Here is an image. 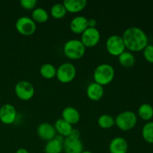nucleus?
Masks as SVG:
<instances>
[{
	"label": "nucleus",
	"mask_w": 153,
	"mask_h": 153,
	"mask_svg": "<svg viewBox=\"0 0 153 153\" xmlns=\"http://www.w3.org/2000/svg\"><path fill=\"white\" fill-rule=\"evenodd\" d=\"M115 71L109 64H101L96 67L94 73V79L96 83L104 86L110 84L114 80Z\"/></svg>",
	"instance_id": "nucleus-2"
},
{
	"label": "nucleus",
	"mask_w": 153,
	"mask_h": 153,
	"mask_svg": "<svg viewBox=\"0 0 153 153\" xmlns=\"http://www.w3.org/2000/svg\"><path fill=\"white\" fill-rule=\"evenodd\" d=\"M62 119L71 125H74L80 120V113L74 107L68 106L62 111Z\"/></svg>",
	"instance_id": "nucleus-17"
},
{
	"label": "nucleus",
	"mask_w": 153,
	"mask_h": 153,
	"mask_svg": "<svg viewBox=\"0 0 153 153\" xmlns=\"http://www.w3.org/2000/svg\"><path fill=\"white\" fill-rule=\"evenodd\" d=\"M16 153H29V152L25 148H19L16 151Z\"/></svg>",
	"instance_id": "nucleus-31"
},
{
	"label": "nucleus",
	"mask_w": 153,
	"mask_h": 153,
	"mask_svg": "<svg viewBox=\"0 0 153 153\" xmlns=\"http://www.w3.org/2000/svg\"><path fill=\"white\" fill-rule=\"evenodd\" d=\"M118 58H119V62L121 66L126 68L133 67L135 63V58L134 55L128 51H125L123 52L118 56Z\"/></svg>",
	"instance_id": "nucleus-20"
},
{
	"label": "nucleus",
	"mask_w": 153,
	"mask_h": 153,
	"mask_svg": "<svg viewBox=\"0 0 153 153\" xmlns=\"http://www.w3.org/2000/svg\"><path fill=\"white\" fill-rule=\"evenodd\" d=\"M37 3V0H21L20 1V4L22 7L27 9V10L35 8Z\"/></svg>",
	"instance_id": "nucleus-28"
},
{
	"label": "nucleus",
	"mask_w": 153,
	"mask_h": 153,
	"mask_svg": "<svg viewBox=\"0 0 153 153\" xmlns=\"http://www.w3.org/2000/svg\"><path fill=\"white\" fill-rule=\"evenodd\" d=\"M83 143L80 138L67 137L63 143V149L65 153H82L83 152Z\"/></svg>",
	"instance_id": "nucleus-11"
},
{
	"label": "nucleus",
	"mask_w": 153,
	"mask_h": 153,
	"mask_svg": "<svg viewBox=\"0 0 153 153\" xmlns=\"http://www.w3.org/2000/svg\"><path fill=\"white\" fill-rule=\"evenodd\" d=\"M137 123V115L131 111H125L120 113L115 118V124L123 131L132 129Z\"/></svg>",
	"instance_id": "nucleus-4"
},
{
	"label": "nucleus",
	"mask_w": 153,
	"mask_h": 153,
	"mask_svg": "<svg viewBox=\"0 0 153 153\" xmlns=\"http://www.w3.org/2000/svg\"><path fill=\"white\" fill-rule=\"evenodd\" d=\"M15 94L20 100L27 101L34 96L35 90L32 84L28 81H19L15 85Z\"/></svg>",
	"instance_id": "nucleus-8"
},
{
	"label": "nucleus",
	"mask_w": 153,
	"mask_h": 153,
	"mask_svg": "<svg viewBox=\"0 0 153 153\" xmlns=\"http://www.w3.org/2000/svg\"><path fill=\"white\" fill-rule=\"evenodd\" d=\"M143 57L147 62L153 64V45L148 44L143 50Z\"/></svg>",
	"instance_id": "nucleus-27"
},
{
	"label": "nucleus",
	"mask_w": 153,
	"mask_h": 153,
	"mask_svg": "<svg viewBox=\"0 0 153 153\" xmlns=\"http://www.w3.org/2000/svg\"><path fill=\"white\" fill-rule=\"evenodd\" d=\"M86 0H64L63 4L67 11L70 13H78L83 10L87 5Z\"/></svg>",
	"instance_id": "nucleus-18"
},
{
	"label": "nucleus",
	"mask_w": 153,
	"mask_h": 153,
	"mask_svg": "<svg viewBox=\"0 0 153 153\" xmlns=\"http://www.w3.org/2000/svg\"><path fill=\"white\" fill-rule=\"evenodd\" d=\"M67 10L63 3H56L50 9L51 15L55 19H61L67 14Z\"/></svg>",
	"instance_id": "nucleus-24"
},
{
	"label": "nucleus",
	"mask_w": 153,
	"mask_h": 153,
	"mask_svg": "<svg viewBox=\"0 0 153 153\" xmlns=\"http://www.w3.org/2000/svg\"><path fill=\"white\" fill-rule=\"evenodd\" d=\"M17 111L13 105L7 104L3 105L0 108V121L6 125H10L13 123L16 119Z\"/></svg>",
	"instance_id": "nucleus-10"
},
{
	"label": "nucleus",
	"mask_w": 153,
	"mask_h": 153,
	"mask_svg": "<svg viewBox=\"0 0 153 153\" xmlns=\"http://www.w3.org/2000/svg\"><path fill=\"white\" fill-rule=\"evenodd\" d=\"M126 49L131 52L143 51L148 45V37L140 28L131 26L126 28L122 35Z\"/></svg>",
	"instance_id": "nucleus-1"
},
{
	"label": "nucleus",
	"mask_w": 153,
	"mask_h": 153,
	"mask_svg": "<svg viewBox=\"0 0 153 153\" xmlns=\"http://www.w3.org/2000/svg\"><path fill=\"white\" fill-rule=\"evenodd\" d=\"M31 19L35 22H45L49 19V13L43 7H35L31 12Z\"/></svg>",
	"instance_id": "nucleus-23"
},
{
	"label": "nucleus",
	"mask_w": 153,
	"mask_h": 153,
	"mask_svg": "<svg viewBox=\"0 0 153 153\" xmlns=\"http://www.w3.org/2000/svg\"><path fill=\"white\" fill-rule=\"evenodd\" d=\"M138 115L143 120L149 121L153 117V107L150 104L143 103L139 107Z\"/></svg>",
	"instance_id": "nucleus-22"
},
{
	"label": "nucleus",
	"mask_w": 153,
	"mask_h": 153,
	"mask_svg": "<svg viewBox=\"0 0 153 153\" xmlns=\"http://www.w3.org/2000/svg\"><path fill=\"white\" fill-rule=\"evenodd\" d=\"M57 69L50 63L43 64L40 68V73L44 79H51L56 76Z\"/></svg>",
	"instance_id": "nucleus-21"
},
{
	"label": "nucleus",
	"mask_w": 153,
	"mask_h": 153,
	"mask_svg": "<svg viewBox=\"0 0 153 153\" xmlns=\"http://www.w3.org/2000/svg\"><path fill=\"white\" fill-rule=\"evenodd\" d=\"M76 76V68L72 63H63L57 69L56 77L61 83L66 84L71 82Z\"/></svg>",
	"instance_id": "nucleus-5"
},
{
	"label": "nucleus",
	"mask_w": 153,
	"mask_h": 153,
	"mask_svg": "<svg viewBox=\"0 0 153 153\" xmlns=\"http://www.w3.org/2000/svg\"><path fill=\"white\" fill-rule=\"evenodd\" d=\"M88 18L84 16H76L71 20L70 28L76 34H82L88 28Z\"/></svg>",
	"instance_id": "nucleus-15"
},
{
	"label": "nucleus",
	"mask_w": 153,
	"mask_h": 153,
	"mask_svg": "<svg viewBox=\"0 0 153 153\" xmlns=\"http://www.w3.org/2000/svg\"><path fill=\"white\" fill-rule=\"evenodd\" d=\"M86 93L90 100L93 101H98L101 100L104 95V88L103 86L94 82L89 84L87 88Z\"/></svg>",
	"instance_id": "nucleus-16"
},
{
	"label": "nucleus",
	"mask_w": 153,
	"mask_h": 153,
	"mask_svg": "<svg viewBox=\"0 0 153 153\" xmlns=\"http://www.w3.org/2000/svg\"><path fill=\"white\" fill-rule=\"evenodd\" d=\"M65 137L60 134H56L55 138L47 141L45 145V153H61L63 149V143H64Z\"/></svg>",
	"instance_id": "nucleus-13"
},
{
	"label": "nucleus",
	"mask_w": 153,
	"mask_h": 153,
	"mask_svg": "<svg viewBox=\"0 0 153 153\" xmlns=\"http://www.w3.org/2000/svg\"><path fill=\"white\" fill-rule=\"evenodd\" d=\"M86 47L82 42L77 39H71L64 43V55L71 60H78L84 56Z\"/></svg>",
	"instance_id": "nucleus-3"
},
{
	"label": "nucleus",
	"mask_w": 153,
	"mask_h": 153,
	"mask_svg": "<svg viewBox=\"0 0 153 153\" xmlns=\"http://www.w3.org/2000/svg\"><path fill=\"white\" fill-rule=\"evenodd\" d=\"M82 153H93L92 152H91V151H88V150H83V152H82Z\"/></svg>",
	"instance_id": "nucleus-32"
},
{
	"label": "nucleus",
	"mask_w": 153,
	"mask_h": 153,
	"mask_svg": "<svg viewBox=\"0 0 153 153\" xmlns=\"http://www.w3.org/2000/svg\"><path fill=\"white\" fill-rule=\"evenodd\" d=\"M56 132L64 137H69L73 130V126L61 118L55 121L54 125Z\"/></svg>",
	"instance_id": "nucleus-19"
},
{
	"label": "nucleus",
	"mask_w": 153,
	"mask_h": 153,
	"mask_svg": "<svg viewBox=\"0 0 153 153\" xmlns=\"http://www.w3.org/2000/svg\"><path fill=\"white\" fill-rule=\"evenodd\" d=\"M37 134L43 140L49 141L55 138L57 132L54 126L49 123H42L37 127Z\"/></svg>",
	"instance_id": "nucleus-12"
},
{
	"label": "nucleus",
	"mask_w": 153,
	"mask_h": 153,
	"mask_svg": "<svg viewBox=\"0 0 153 153\" xmlns=\"http://www.w3.org/2000/svg\"><path fill=\"white\" fill-rule=\"evenodd\" d=\"M142 137L147 143H153V122H148L143 126Z\"/></svg>",
	"instance_id": "nucleus-26"
},
{
	"label": "nucleus",
	"mask_w": 153,
	"mask_h": 153,
	"mask_svg": "<svg viewBox=\"0 0 153 153\" xmlns=\"http://www.w3.org/2000/svg\"><path fill=\"white\" fill-rule=\"evenodd\" d=\"M106 49L110 55L119 56L126 51V46L122 36L114 34L107 39L105 43Z\"/></svg>",
	"instance_id": "nucleus-6"
},
{
	"label": "nucleus",
	"mask_w": 153,
	"mask_h": 153,
	"mask_svg": "<svg viewBox=\"0 0 153 153\" xmlns=\"http://www.w3.org/2000/svg\"><path fill=\"white\" fill-rule=\"evenodd\" d=\"M115 124V119L109 114H102L98 118L99 126L102 128H110Z\"/></svg>",
	"instance_id": "nucleus-25"
},
{
	"label": "nucleus",
	"mask_w": 153,
	"mask_h": 153,
	"mask_svg": "<svg viewBox=\"0 0 153 153\" xmlns=\"http://www.w3.org/2000/svg\"><path fill=\"white\" fill-rule=\"evenodd\" d=\"M88 23L89 28H96V26L97 25V20L95 19H94V18H90V19H88Z\"/></svg>",
	"instance_id": "nucleus-30"
},
{
	"label": "nucleus",
	"mask_w": 153,
	"mask_h": 153,
	"mask_svg": "<svg viewBox=\"0 0 153 153\" xmlns=\"http://www.w3.org/2000/svg\"><path fill=\"white\" fill-rule=\"evenodd\" d=\"M100 38H101L100 32L97 28L88 27L82 34L81 41L82 42L85 47L91 48L98 44Z\"/></svg>",
	"instance_id": "nucleus-9"
},
{
	"label": "nucleus",
	"mask_w": 153,
	"mask_h": 153,
	"mask_svg": "<svg viewBox=\"0 0 153 153\" xmlns=\"http://www.w3.org/2000/svg\"><path fill=\"white\" fill-rule=\"evenodd\" d=\"M16 30L24 36H30L34 34L37 29L36 22L28 16H23L18 18L15 24Z\"/></svg>",
	"instance_id": "nucleus-7"
},
{
	"label": "nucleus",
	"mask_w": 153,
	"mask_h": 153,
	"mask_svg": "<svg viewBox=\"0 0 153 153\" xmlns=\"http://www.w3.org/2000/svg\"><path fill=\"white\" fill-rule=\"evenodd\" d=\"M128 143L123 137H115L111 140L109 143V152L110 153H127Z\"/></svg>",
	"instance_id": "nucleus-14"
},
{
	"label": "nucleus",
	"mask_w": 153,
	"mask_h": 153,
	"mask_svg": "<svg viewBox=\"0 0 153 153\" xmlns=\"http://www.w3.org/2000/svg\"><path fill=\"white\" fill-rule=\"evenodd\" d=\"M70 137H74V138H80V131L76 128H73L71 133L70 134Z\"/></svg>",
	"instance_id": "nucleus-29"
}]
</instances>
